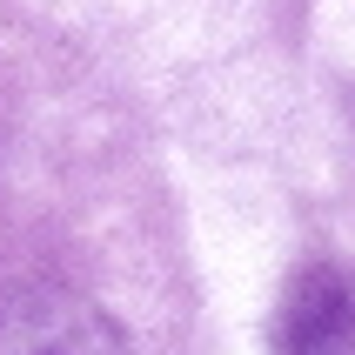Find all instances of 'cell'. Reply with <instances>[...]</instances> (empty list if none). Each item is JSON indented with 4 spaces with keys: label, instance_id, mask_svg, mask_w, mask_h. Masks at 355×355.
<instances>
[{
    "label": "cell",
    "instance_id": "6da1fadb",
    "mask_svg": "<svg viewBox=\"0 0 355 355\" xmlns=\"http://www.w3.org/2000/svg\"><path fill=\"white\" fill-rule=\"evenodd\" d=\"M0 355H128V336L74 288H14L0 295Z\"/></svg>",
    "mask_w": 355,
    "mask_h": 355
},
{
    "label": "cell",
    "instance_id": "7a4b0ae2",
    "mask_svg": "<svg viewBox=\"0 0 355 355\" xmlns=\"http://www.w3.org/2000/svg\"><path fill=\"white\" fill-rule=\"evenodd\" d=\"M275 355H355V275L349 268H302L275 309Z\"/></svg>",
    "mask_w": 355,
    "mask_h": 355
}]
</instances>
